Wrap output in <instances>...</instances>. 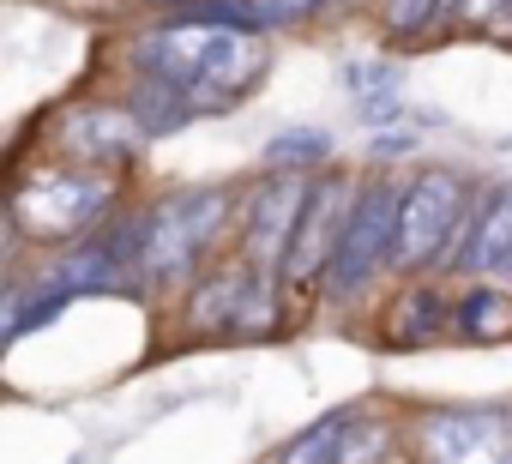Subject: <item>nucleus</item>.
Instances as JSON below:
<instances>
[{
    "instance_id": "nucleus-19",
    "label": "nucleus",
    "mask_w": 512,
    "mask_h": 464,
    "mask_svg": "<svg viewBox=\"0 0 512 464\" xmlns=\"http://www.w3.org/2000/svg\"><path fill=\"white\" fill-rule=\"evenodd\" d=\"M356 121H362L368 133H386V127H404L410 109H404L398 91H374V97H356Z\"/></svg>"
},
{
    "instance_id": "nucleus-18",
    "label": "nucleus",
    "mask_w": 512,
    "mask_h": 464,
    "mask_svg": "<svg viewBox=\"0 0 512 464\" xmlns=\"http://www.w3.org/2000/svg\"><path fill=\"white\" fill-rule=\"evenodd\" d=\"M386 452H392V428H386V422H368V416H362V422L350 428V440H344V464H380Z\"/></svg>"
},
{
    "instance_id": "nucleus-11",
    "label": "nucleus",
    "mask_w": 512,
    "mask_h": 464,
    "mask_svg": "<svg viewBox=\"0 0 512 464\" xmlns=\"http://www.w3.org/2000/svg\"><path fill=\"white\" fill-rule=\"evenodd\" d=\"M446 332H452V302H446V290L434 284V272L410 278V284L398 290V302L386 308V344H392V350H428V344L446 338Z\"/></svg>"
},
{
    "instance_id": "nucleus-4",
    "label": "nucleus",
    "mask_w": 512,
    "mask_h": 464,
    "mask_svg": "<svg viewBox=\"0 0 512 464\" xmlns=\"http://www.w3.org/2000/svg\"><path fill=\"white\" fill-rule=\"evenodd\" d=\"M476 187L446 169V163H422L404 175V211H398V272L422 278V272H446L458 229L470 217Z\"/></svg>"
},
{
    "instance_id": "nucleus-21",
    "label": "nucleus",
    "mask_w": 512,
    "mask_h": 464,
    "mask_svg": "<svg viewBox=\"0 0 512 464\" xmlns=\"http://www.w3.org/2000/svg\"><path fill=\"white\" fill-rule=\"evenodd\" d=\"M506 7H512V0H458V25H470V31H494L500 19H506Z\"/></svg>"
},
{
    "instance_id": "nucleus-1",
    "label": "nucleus",
    "mask_w": 512,
    "mask_h": 464,
    "mask_svg": "<svg viewBox=\"0 0 512 464\" xmlns=\"http://www.w3.org/2000/svg\"><path fill=\"white\" fill-rule=\"evenodd\" d=\"M241 199L247 193L211 181V187H181V193L139 205V284L169 290V284L199 278L217 236L229 223H241Z\"/></svg>"
},
{
    "instance_id": "nucleus-3",
    "label": "nucleus",
    "mask_w": 512,
    "mask_h": 464,
    "mask_svg": "<svg viewBox=\"0 0 512 464\" xmlns=\"http://www.w3.org/2000/svg\"><path fill=\"white\" fill-rule=\"evenodd\" d=\"M121 205V175L115 169H85V163H55L19 181L7 223L13 242H79L103 229Z\"/></svg>"
},
{
    "instance_id": "nucleus-22",
    "label": "nucleus",
    "mask_w": 512,
    "mask_h": 464,
    "mask_svg": "<svg viewBox=\"0 0 512 464\" xmlns=\"http://www.w3.org/2000/svg\"><path fill=\"white\" fill-rule=\"evenodd\" d=\"M404 151H416V133H410V127H386V133H374V145H368L374 163H392V157H404Z\"/></svg>"
},
{
    "instance_id": "nucleus-10",
    "label": "nucleus",
    "mask_w": 512,
    "mask_h": 464,
    "mask_svg": "<svg viewBox=\"0 0 512 464\" xmlns=\"http://www.w3.org/2000/svg\"><path fill=\"white\" fill-rule=\"evenodd\" d=\"M446 272H458V278H506L512 272V181L476 187Z\"/></svg>"
},
{
    "instance_id": "nucleus-25",
    "label": "nucleus",
    "mask_w": 512,
    "mask_h": 464,
    "mask_svg": "<svg viewBox=\"0 0 512 464\" xmlns=\"http://www.w3.org/2000/svg\"><path fill=\"white\" fill-rule=\"evenodd\" d=\"M440 13H446V19H452V13H458V0H440Z\"/></svg>"
},
{
    "instance_id": "nucleus-20",
    "label": "nucleus",
    "mask_w": 512,
    "mask_h": 464,
    "mask_svg": "<svg viewBox=\"0 0 512 464\" xmlns=\"http://www.w3.org/2000/svg\"><path fill=\"white\" fill-rule=\"evenodd\" d=\"M260 7H266L272 31H284V25H308V19H320V13H332V7H344V0H260Z\"/></svg>"
},
{
    "instance_id": "nucleus-15",
    "label": "nucleus",
    "mask_w": 512,
    "mask_h": 464,
    "mask_svg": "<svg viewBox=\"0 0 512 464\" xmlns=\"http://www.w3.org/2000/svg\"><path fill=\"white\" fill-rule=\"evenodd\" d=\"M332 157H338V145H332L326 127H284V133H272L260 145V169H302V175H314V169H332Z\"/></svg>"
},
{
    "instance_id": "nucleus-24",
    "label": "nucleus",
    "mask_w": 512,
    "mask_h": 464,
    "mask_svg": "<svg viewBox=\"0 0 512 464\" xmlns=\"http://www.w3.org/2000/svg\"><path fill=\"white\" fill-rule=\"evenodd\" d=\"M145 7L151 13H169V7H187V0H145Z\"/></svg>"
},
{
    "instance_id": "nucleus-8",
    "label": "nucleus",
    "mask_w": 512,
    "mask_h": 464,
    "mask_svg": "<svg viewBox=\"0 0 512 464\" xmlns=\"http://www.w3.org/2000/svg\"><path fill=\"white\" fill-rule=\"evenodd\" d=\"M494 440H512V404H440L410 422L416 464H464Z\"/></svg>"
},
{
    "instance_id": "nucleus-6",
    "label": "nucleus",
    "mask_w": 512,
    "mask_h": 464,
    "mask_svg": "<svg viewBox=\"0 0 512 464\" xmlns=\"http://www.w3.org/2000/svg\"><path fill=\"white\" fill-rule=\"evenodd\" d=\"M356 181L362 175H338V169L314 175L302 223H296V242H290V260H284V290L290 296H308V290L320 296L326 266L338 254V236H344V217H350V199H356Z\"/></svg>"
},
{
    "instance_id": "nucleus-16",
    "label": "nucleus",
    "mask_w": 512,
    "mask_h": 464,
    "mask_svg": "<svg viewBox=\"0 0 512 464\" xmlns=\"http://www.w3.org/2000/svg\"><path fill=\"white\" fill-rule=\"evenodd\" d=\"M374 19H380V31H386L392 43H416V37H428L446 13H440V0H374Z\"/></svg>"
},
{
    "instance_id": "nucleus-12",
    "label": "nucleus",
    "mask_w": 512,
    "mask_h": 464,
    "mask_svg": "<svg viewBox=\"0 0 512 464\" xmlns=\"http://www.w3.org/2000/svg\"><path fill=\"white\" fill-rule=\"evenodd\" d=\"M121 103L139 115V127L151 133V139H169V133H187L199 115H205V103L193 97V91H181V85H163V79H127V91H121Z\"/></svg>"
},
{
    "instance_id": "nucleus-14",
    "label": "nucleus",
    "mask_w": 512,
    "mask_h": 464,
    "mask_svg": "<svg viewBox=\"0 0 512 464\" xmlns=\"http://www.w3.org/2000/svg\"><path fill=\"white\" fill-rule=\"evenodd\" d=\"M362 422V404H344V410H326V416H314L302 434H290L284 446H278V458L272 464H344V440H350V428Z\"/></svg>"
},
{
    "instance_id": "nucleus-9",
    "label": "nucleus",
    "mask_w": 512,
    "mask_h": 464,
    "mask_svg": "<svg viewBox=\"0 0 512 464\" xmlns=\"http://www.w3.org/2000/svg\"><path fill=\"white\" fill-rule=\"evenodd\" d=\"M266 73H272L266 31H205V43H199V103L211 115H229V103H241Z\"/></svg>"
},
{
    "instance_id": "nucleus-5",
    "label": "nucleus",
    "mask_w": 512,
    "mask_h": 464,
    "mask_svg": "<svg viewBox=\"0 0 512 464\" xmlns=\"http://www.w3.org/2000/svg\"><path fill=\"white\" fill-rule=\"evenodd\" d=\"M314 175H302V169H266L260 181L247 187V199H241V260L253 272L284 278V260H290V242H296V223H302Z\"/></svg>"
},
{
    "instance_id": "nucleus-23",
    "label": "nucleus",
    "mask_w": 512,
    "mask_h": 464,
    "mask_svg": "<svg viewBox=\"0 0 512 464\" xmlns=\"http://www.w3.org/2000/svg\"><path fill=\"white\" fill-rule=\"evenodd\" d=\"M464 464H512V440H494V446H482V452L464 458Z\"/></svg>"
},
{
    "instance_id": "nucleus-13",
    "label": "nucleus",
    "mask_w": 512,
    "mask_h": 464,
    "mask_svg": "<svg viewBox=\"0 0 512 464\" xmlns=\"http://www.w3.org/2000/svg\"><path fill=\"white\" fill-rule=\"evenodd\" d=\"M452 338H470V344L512 338V284L506 278H470V290L452 302Z\"/></svg>"
},
{
    "instance_id": "nucleus-17",
    "label": "nucleus",
    "mask_w": 512,
    "mask_h": 464,
    "mask_svg": "<svg viewBox=\"0 0 512 464\" xmlns=\"http://www.w3.org/2000/svg\"><path fill=\"white\" fill-rule=\"evenodd\" d=\"M398 79H404V67H398V61H386V55H362V61H344V67H338V85H344L350 97L398 91Z\"/></svg>"
},
{
    "instance_id": "nucleus-26",
    "label": "nucleus",
    "mask_w": 512,
    "mask_h": 464,
    "mask_svg": "<svg viewBox=\"0 0 512 464\" xmlns=\"http://www.w3.org/2000/svg\"><path fill=\"white\" fill-rule=\"evenodd\" d=\"M506 284H512V272H506Z\"/></svg>"
},
{
    "instance_id": "nucleus-7",
    "label": "nucleus",
    "mask_w": 512,
    "mask_h": 464,
    "mask_svg": "<svg viewBox=\"0 0 512 464\" xmlns=\"http://www.w3.org/2000/svg\"><path fill=\"white\" fill-rule=\"evenodd\" d=\"M55 145L67 163H85V169H133L151 145V133L139 127V115L115 97V103H67L61 121H55Z\"/></svg>"
},
{
    "instance_id": "nucleus-2",
    "label": "nucleus",
    "mask_w": 512,
    "mask_h": 464,
    "mask_svg": "<svg viewBox=\"0 0 512 464\" xmlns=\"http://www.w3.org/2000/svg\"><path fill=\"white\" fill-rule=\"evenodd\" d=\"M398 211H404V175H392L386 163H368L344 217L338 254L320 284L326 302H362L386 272H398Z\"/></svg>"
}]
</instances>
